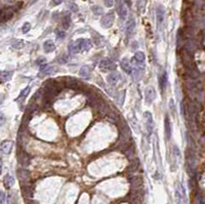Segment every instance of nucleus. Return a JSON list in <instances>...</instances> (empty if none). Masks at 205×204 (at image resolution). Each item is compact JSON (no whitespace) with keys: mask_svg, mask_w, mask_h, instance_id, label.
I'll return each instance as SVG.
<instances>
[{"mask_svg":"<svg viewBox=\"0 0 205 204\" xmlns=\"http://www.w3.org/2000/svg\"><path fill=\"white\" fill-rule=\"evenodd\" d=\"M23 194H24L25 197L30 198V197L32 196V189H31V187H29V186H23Z\"/></svg>","mask_w":205,"mask_h":204,"instance_id":"412c9836","label":"nucleus"},{"mask_svg":"<svg viewBox=\"0 0 205 204\" xmlns=\"http://www.w3.org/2000/svg\"><path fill=\"white\" fill-rule=\"evenodd\" d=\"M156 19H157V24H158V28L161 29V26L163 24L164 21V9L162 6H158L156 9Z\"/></svg>","mask_w":205,"mask_h":204,"instance_id":"9d476101","label":"nucleus"},{"mask_svg":"<svg viewBox=\"0 0 205 204\" xmlns=\"http://www.w3.org/2000/svg\"><path fill=\"white\" fill-rule=\"evenodd\" d=\"M1 171H2V163L0 161V175H1Z\"/></svg>","mask_w":205,"mask_h":204,"instance_id":"473e14b6","label":"nucleus"},{"mask_svg":"<svg viewBox=\"0 0 205 204\" xmlns=\"http://www.w3.org/2000/svg\"><path fill=\"white\" fill-rule=\"evenodd\" d=\"M13 184H15V179L11 177L10 175H6L4 177V185L5 187L7 188V189H9V188H11L12 186H13Z\"/></svg>","mask_w":205,"mask_h":204,"instance_id":"6ab92c4d","label":"nucleus"},{"mask_svg":"<svg viewBox=\"0 0 205 204\" xmlns=\"http://www.w3.org/2000/svg\"><path fill=\"white\" fill-rule=\"evenodd\" d=\"M100 70L102 72L115 71V70H116V64H115L114 61H112V60L105 59L100 63Z\"/></svg>","mask_w":205,"mask_h":204,"instance_id":"7ed1b4c3","label":"nucleus"},{"mask_svg":"<svg viewBox=\"0 0 205 204\" xmlns=\"http://www.w3.org/2000/svg\"><path fill=\"white\" fill-rule=\"evenodd\" d=\"M156 98V90L153 86H149L145 92V100L148 104H152Z\"/></svg>","mask_w":205,"mask_h":204,"instance_id":"423d86ee","label":"nucleus"},{"mask_svg":"<svg viewBox=\"0 0 205 204\" xmlns=\"http://www.w3.org/2000/svg\"><path fill=\"white\" fill-rule=\"evenodd\" d=\"M116 9H117L119 17H121L122 20H125L127 17V8L122 0H117V8H116Z\"/></svg>","mask_w":205,"mask_h":204,"instance_id":"0eeeda50","label":"nucleus"},{"mask_svg":"<svg viewBox=\"0 0 205 204\" xmlns=\"http://www.w3.org/2000/svg\"><path fill=\"white\" fill-rule=\"evenodd\" d=\"M43 48L45 52H51L56 49V45H54V43L51 40H46V41L44 42Z\"/></svg>","mask_w":205,"mask_h":204,"instance_id":"2eb2a0df","label":"nucleus"},{"mask_svg":"<svg viewBox=\"0 0 205 204\" xmlns=\"http://www.w3.org/2000/svg\"><path fill=\"white\" fill-rule=\"evenodd\" d=\"M165 134H166V138L169 140L171 136V125L167 116L165 117Z\"/></svg>","mask_w":205,"mask_h":204,"instance_id":"aec40b11","label":"nucleus"},{"mask_svg":"<svg viewBox=\"0 0 205 204\" xmlns=\"http://www.w3.org/2000/svg\"><path fill=\"white\" fill-rule=\"evenodd\" d=\"M30 30H31V24H30V23H25V24L23 25V27H22L23 34H26V33H28Z\"/></svg>","mask_w":205,"mask_h":204,"instance_id":"b1692460","label":"nucleus"},{"mask_svg":"<svg viewBox=\"0 0 205 204\" xmlns=\"http://www.w3.org/2000/svg\"><path fill=\"white\" fill-rule=\"evenodd\" d=\"M3 121H4V117H3V115H1V114H0V125H1V124L3 123Z\"/></svg>","mask_w":205,"mask_h":204,"instance_id":"7c9ffc66","label":"nucleus"},{"mask_svg":"<svg viewBox=\"0 0 205 204\" xmlns=\"http://www.w3.org/2000/svg\"><path fill=\"white\" fill-rule=\"evenodd\" d=\"M121 68H122V70L125 72V73L127 74H132V70H133V68H132L131 66V63L129 62V60L127 59V58H124V59L121 60Z\"/></svg>","mask_w":205,"mask_h":204,"instance_id":"6e6552de","label":"nucleus"},{"mask_svg":"<svg viewBox=\"0 0 205 204\" xmlns=\"http://www.w3.org/2000/svg\"><path fill=\"white\" fill-rule=\"evenodd\" d=\"M79 74L82 78L86 79L90 76V67L88 66H83L80 68V71H79Z\"/></svg>","mask_w":205,"mask_h":204,"instance_id":"dca6fc26","label":"nucleus"},{"mask_svg":"<svg viewBox=\"0 0 205 204\" xmlns=\"http://www.w3.org/2000/svg\"><path fill=\"white\" fill-rule=\"evenodd\" d=\"M70 8H71L73 11H77V10H78V6H77L75 3H71V4H70Z\"/></svg>","mask_w":205,"mask_h":204,"instance_id":"c85d7f7f","label":"nucleus"},{"mask_svg":"<svg viewBox=\"0 0 205 204\" xmlns=\"http://www.w3.org/2000/svg\"><path fill=\"white\" fill-rule=\"evenodd\" d=\"M166 84H167V73L165 71H163L160 75V78H159V86L161 90L163 91L166 87Z\"/></svg>","mask_w":205,"mask_h":204,"instance_id":"4468645a","label":"nucleus"},{"mask_svg":"<svg viewBox=\"0 0 205 204\" xmlns=\"http://www.w3.org/2000/svg\"><path fill=\"white\" fill-rule=\"evenodd\" d=\"M144 118H145V123H146V128L148 130V133L151 134L153 132V128H154V122H153V117H152V114L150 112H146L144 114Z\"/></svg>","mask_w":205,"mask_h":204,"instance_id":"39448f33","label":"nucleus"},{"mask_svg":"<svg viewBox=\"0 0 205 204\" xmlns=\"http://www.w3.org/2000/svg\"><path fill=\"white\" fill-rule=\"evenodd\" d=\"M70 22H71V20H70V15L69 13H67L65 17H64V20H63V26L65 29H68L69 26H70Z\"/></svg>","mask_w":205,"mask_h":204,"instance_id":"5701e85b","label":"nucleus"},{"mask_svg":"<svg viewBox=\"0 0 205 204\" xmlns=\"http://www.w3.org/2000/svg\"><path fill=\"white\" fill-rule=\"evenodd\" d=\"M12 77V72L10 71H0V80L3 82L9 81Z\"/></svg>","mask_w":205,"mask_h":204,"instance_id":"f3484780","label":"nucleus"},{"mask_svg":"<svg viewBox=\"0 0 205 204\" xmlns=\"http://www.w3.org/2000/svg\"><path fill=\"white\" fill-rule=\"evenodd\" d=\"M104 3H105L107 7H111L114 4V0H104Z\"/></svg>","mask_w":205,"mask_h":204,"instance_id":"bb28decb","label":"nucleus"},{"mask_svg":"<svg viewBox=\"0 0 205 204\" xmlns=\"http://www.w3.org/2000/svg\"><path fill=\"white\" fill-rule=\"evenodd\" d=\"M5 202V194L3 192H0V204H4Z\"/></svg>","mask_w":205,"mask_h":204,"instance_id":"cd10ccee","label":"nucleus"},{"mask_svg":"<svg viewBox=\"0 0 205 204\" xmlns=\"http://www.w3.org/2000/svg\"><path fill=\"white\" fill-rule=\"evenodd\" d=\"M120 79H121V76H120V74L116 71H113L112 73L109 74L108 77H107L108 82H109L111 85H115V84H117V82L119 81Z\"/></svg>","mask_w":205,"mask_h":204,"instance_id":"1a4fd4ad","label":"nucleus"},{"mask_svg":"<svg viewBox=\"0 0 205 204\" xmlns=\"http://www.w3.org/2000/svg\"><path fill=\"white\" fill-rule=\"evenodd\" d=\"M27 204H38V203H37V202H35V201H29Z\"/></svg>","mask_w":205,"mask_h":204,"instance_id":"2f4dec72","label":"nucleus"},{"mask_svg":"<svg viewBox=\"0 0 205 204\" xmlns=\"http://www.w3.org/2000/svg\"><path fill=\"white\" fill-rule=\"evenodd\" d=\"M17 175H19V179H20L22 182H27L30 179V175L27 170L25 169H20L17 171Z\"/></svg>","mask_w":205,"mask_h":204,"instance_id":"a211bd4d","label":"nucleus"},{"mask_svg":"<svg viewBox=\"0 0 205 204\" xmlns=\"http://www.w3.org/2000/svg\"><path fill=\"white\" fill-rule=\"evenodd\" d=\"M92 44L91 41L88 39H78L77 41L69 44V52L71 54H76L82 50H89Z\"/></svg>","mask_w":205,"mask_h":204,"instance_id":"f257e3e1","label":"nucleus"},{"mask_svg":"<svg viewBox=\"0 0 205 204\" xmlns=\"http://www.w3.org/2000/svg\"><path fill=\"white\" fill-rule=\"evenodd\" d=\"M30 89H31V87H30V86H27V87H26L25 89H23V91L20 94V96H19V98H17V101H19V100H22V98L24 100V98H26V96H27L28 94H29Z\"/></svg>","mask_w":205,"mask_h":204,"instance_id":"4be33fe9","label":"nucleus"},{"mask_svg":"<svg viewBox=\"0 0 205 204\" xmlns=\"http://www.w3.org/2000/svg\"><path fill=\"white\" fill-rule=\"evenodd\" d=\"M54 33H56V36H58V38H60V39H64V38H65V36H66V33H65V31H64V30L56 29V31H54Z\"/></svg>","mask_w":205,"mask_h":204,"instance_id":"393cba45","label":"nucleus"},{"mask_svg":"<svg viewBox=\"0 0 205 204\" xmlns=\"http://www.w3.org/2000/svg\"><path fill=\"white\" fill-rule=\"evenodd\" d=\"M52 2H54V4L59 5V4H61V3L63 2V0H52Z\"/></svg>","mask_w":205,"mask_h":204,"instance_id":"c756f323","label":"nucleus"},{"mask_svg":"<svg viewBox=\"0 0 205 204\" xmlns=\"http://www.w3.org/2000/svg\"><path fill=\"white\" fill-rule=\"evenodd\" d=\"M91 9H92L94 15H102V8L100 7V6H92Z\"/></svg>","mask_w":205,"mask_h":204,"instance_id":"a878e982","label":"nucleus"},{"mask_svg":"<svg viewBox=\"0 0 205 204\" xmlns=\"http://www.w3.org/2000/svg\"><path fill=\"white\" fill-rule=\"evenodd\" d=\"M134 29H135V20H134L133 17H130L126 24V34L127 35L132 34Z\"/></svg>","mask_w":205,"mask_h":204,"instance_id":"ddd939ff","label":"nucleus"},{"mask_svg":"<svg viewBox=\"0 0 205 204\" xmlns=\"http://www.w3.org/2000/svg\"><path fill=\"white\" fill-rule=\"evenodd\" d=\"M12 146H13L12 142H10V140H4V142L1 144V146H0V150H1V152H2L3 154L8 155V154H10V152H11L12 150Z\"/></svg>","mask_w":205,"mask_h":204,"instance_id":"9b49d317","label":"nucleus"},{"mask_svg":"<svg viewBox=\"0 0 205 204\" xmlns=\"http://www.w3.org/2000/svg\"><path fill=\"white\" fill-rule=\"evenodd\" d=\"M176 196L178 204H188V200H187V196H186V191L181 183L176 184Z\"/></svg>","mask_w":205,"mask_h":204,"instance_id":"f03ea898","label":"nucleus"},{"mask_svg":"<svg viewBox=\"0 0 205 204\" xmlns=\"http://www.w3.org/2000/svg\"><path fill=\"white\" fill-rule=\"evenodd\" d=\"M56 70H58V68L54 66H49V65L44 64L42 65V66H40V72H41L42 74H52L54 73V72H56Z\"/></svg>","mask_w":205,"mask_h":204,"instance_id":"f8f14e48","label":"nucleus"},{"mask_svg":"<svg viewBox=\"0 0 205 204\" xmlns=\"http://www.w3.org/2000/svg\"><path fill=\"white\" fill-rule=\"evenodd\" d=\"M115 20V15L114 12H108L106 13L104 17H102V21H100V24H102V28H110L113 25Z\"/></svg>","mask_w":205,"mask_h":204,"instance_id":"20e7f679","label":"nucleus"}]
</instances>
